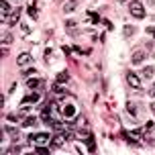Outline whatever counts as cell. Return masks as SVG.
I'll list each match as a JSON object with an SVG mask.
<instances>
[{"mask_svg": "<svg viewBox=\"0 0 155 155\" xmlns=\"http://www.w3.org/2000/svg\"><path fill=\"white\" fill-rule=\"evenodd\" d=\"M151 94H155V86H153V88H151Z\"/></svg>", "mask_w": 155, "mask_h": 155, "instance_id": "30", "label": "cell"}, {"mask_svg": "<svg viewBox=\"0 0 155 155\" xmlns=\"http://www.w3.org/2000/svg\"><path fill=\"white\" fill-rule=\"evenodd\" d=\"M127 108H129L131 116H137V106H133V102H129V104H127Z\"/></svg>", "mask_w": 155, "mask_h": 155, "instance_id": "19", "label": "cell"}, {"mask_svg": "<svg viewBox=\"0 0 155 155\" xmlns=\"http://www.w3.org/2000/svg\"><path fill=\"white\" fill-rule=\"evenodd\" d=\"M16 63H18V65H31L33 63V55L31 53H21L18 57H16Z\"/></svg>", "mask_w": 155, "mask_h": 155, "instance_id": "6", "label": "cell"}, {"mask_svg": "<svg viewBox=\"0 0 155 155\" xmlns=\"http://www.w3.org/2000/svg\"><path fill=\"white\" fill-rule=\"evenodd\" d=\"M65 141H68V135L65 133H57V135L51 137V147H63Z\"/></svg>", "mask_w": 155, "mask_h": 155, "instance_id": "4", "label": "cell"}, {"mask_svg": "<svg viewBox=\"0 0 155 155\" xmlns=\"http://www.w3.org/2000/svg\"><path fill=\"white\" fill-rule=\"evenodd\" d=\"M118 2H127V0H118Z\"/></svg>", "mask_w": 155, "mask_h": 155, "instance_id": "31", "label": "cell"}, {"mask_svg": "<svg viewBox=\"0 0 155 155\" xmlns=\"http://www.w3.org/2000/svg\"><path fill=\"white\" fill-rule=\"evenodd\" d=\"M29 15H31V18H37V10H35V6H29Z\"/></svg>", "mask_w": 155, "mask_h": 155, "instance_id": "23", "label": "cell"}, {"mask_svg": "<svg viewBox=\"0 0 155 155\" xmlns=\"http://www.w3.org/2000/svg\"><path fill=\"white\" fill-rule=\"evenodd\" d=\"M18 2H21V0H18Z\"/></svg>", "mask_w": 155, "mask_h": 155, "instance_id": "32", "label": "cell"}, {"mask_svg": "<svg viewBox=\"0 0 155 155\" xmlns=\"http://www.w3.org/2000/svg\"><path fill=\"white\" fill-rule=\"evenodd\" d=\"M147 139H149V141H155V124L151 127V129H149V135H147Z\"/></svg>", "mask_w": 155, "mask_h": 155, "instance_id": "22", "label": "cell"}, {"mask_svg": "<svg viewBox=\"0 0 155 155\" xmlns=\"http://www.w3.org/2000/svg\"><path fill=\"white\" fill-rule=\"evenodd\" d=\"M153 74H155L153 65H151V68H145V70H143V76H145V78H153Z\"/></svg>", "mask_w": 155, "mask_h": 155, "instance_id": "18", "label": "cell"}, {"mask_svg": "<svg viewBox=\"0 0 155 155\" xmlns=\"http://www.w3.org/2000/svg\"><path fill=\"white\" fill-rule=\"evenodd\" d=\"M51 92L53 94H57V96H65V90H63L59 84H55V86H51Z\"/></svg>", "mask_w": 155, "mask_h": 155, "instance_id": "13", "label": "cell"}, {"mask_svg": "<svg viewBox=\"0 0 155 155\" xmlns=\"http://www.w3.org/2000/svg\"><path fill=\"white\" fill-rule=\"evenodd\" d=\"M68 80H70V74H68V71H59V74L55 76V82H57V84H65Z\"/></svg>", "mask_w": 155, "mask_h": 155, "instance_id": "9", "label": "cell"}, {"mask_svg": "<svg viewBox=\"0 0 155 155\" xmlns=\"http://www.w3.org/2000/svg\"><path fill=\"white\" fill-rule=\"evenodd\" d=\"M27 86H29V88H39V86H41V80H39V78H31V80L27 82Z\"/></svg>", "mask_w": 155, "mask_h": 155, "instance_id": "15", "label": "cell"}, {"mask_svg": "<svg viewBox=\"0 0 155 155\" xmlns=\"http://www.w3.org/2000/svg\"><path fill=\"white\" fill-rule=\"evenodd\" d=\"M23 74H25V76H31V74H35V68H25Z\"/></svg>", "mask_w": 155, "mask_h": 155, "instance_id": "24", "label": "cell"}, {"mask_svg": "<svg viewBox=\"0 0 155 155\" xmlns=\"http://www.w3.org/2000/svg\"><path fill=\"white\" fill-rule=\"evenodd\" d=\"M61 112H63V118H65V120H76L78 118V110H76L74 104H65Z\"/></svg>", "mask_w": 155, "mask_h": 155, "instance_id": "3", "label": "cell"}, {"mask_svg": "<svg viewBox=\"0 0 155 155\" xmlns=\"http://www.w3.org/2000/svg\"><path fill=\"white\" fill-rule=\"evenodd\" d=\"M76 8V2H68V4H63V10L65 12H70V10H74Z\"/></svg>", "mask_w": 155, "mask_h": 155, "instance_id": "20", "label": "cell"}, {"mask_svg": "<svg viewBox=\"0 0 155 155\" xmlns=\"http://www.w3.org/2000/svg\"><path fill=\"white\" fill-rule=\"evenodd\" d=\"M147 33H149V35H151V37L155 39V27H149V29H147Z\"/></svg>", "mask_w": 155, "mask_h": 155, "instance_id": "27", "label": "cell"}, {"mask_svg": "<svg viewBox=\"0 0 155 155\" xmlns=\"http://www.w3.org/2000/svg\"><path fill=\"white\" fill-rule=\"evenodd\" d=\"M45 59H47V61L51 59V49H47V51H45Z\"/></svg>", "mask_w": 155, "mask_h": 155, "instance_id": "28", "label": "cell"}, {"mask_svg": "<svg viewBox=\"0 0 155 155\" xmlns=\"http://www.w3.org/2000/svg\"><path fill=\"white\" fill-rule=\"evenodd\" d=\"M6 153H21V147H10Z\"/></svg>", "mask_w": 155, "mask_h": 155, "instance_id": "25", "label": "cell"}, {"mask_svg": "<svg viewBox=\"0 0 155 155\" xmlns=\"http://www.w3.org/2000/svg\"><path fill=\"white\" fill-rule=\"evenodd\" d=\"M88 16H90V21H92V23H100V16L96 15V12H88Z\"/></svg>", "mask_w": 155, "mask_h": 155, "instance_id": "21", "label": "cell"}, {"mask_svg": "<svg viewBox=\"0 0 155 155\" xmlns=\"http://www.w3.org/2000/svg\"><path fill=\"white\" fill-rule=\"evenodd\" d=\"M51 127H53L55 133H65V131H68V127H65L63 123H55V120H53V123H51Z\"/></svg>", "mask_w": 155, "mask_h": 155, "instance_id": "12", "label": "cell"}, {"mask_svg": "<svg viewBox=\"0 0 155 155\" xmlns=\"http://www.w3.org/2000/svg\"><path fill=\"white\" fill-rule=\"evenodd\" d=\"M143 59H145V51H137V53H133V65H139Z\"/></svg>", "mask_w": 155, "mask_h": 155, "instance_id": "10", "label": "cell"}, {"mask_svg": "<svg viewBox=\"0 0 155 155\" xmlns=\"http://www.w3.org/2000/svg\"><path fill=\"white\" fill-rule=\"evenodd\" d=\"M133 33H135V29H133L131 25H127V27H124V29H123V35H124V37H131Z\"/></svg>", "mask_w": 155, "mask_h": 155, "instance_id": "17", "label": "cell"}, {"mask_svg": "<svg viewBox=\"0 0 155 155\" xmlns=\"http://www.w3.org/2000/svg\"><path fill=\"white\" fill-rule=\"evenodd\" d=\"M8 12H10L8 2H6V0H0V15H2V23H4V18H6V16H10Z\"/></svg>", "mask_w": 155, "mask_h": 155, "instance_id": "7", "label": "cell"}, {"mask_svg": "<svg viewBox=\"0 0 155 155\" xmlns=\"http://www.w3.org/2000/svg\"><path fill=\"white\" fill-rule=\"evenodd\" d=\"M49 151H51V149H47L45 147V145H37V147H35V155H47V153H49Z\"/></svg>", "mask_w": 155, "mask_h": 155, "instance_id": "14", "label": "cell"}, {"mask_svg": "<svg viewBox=\"0 0 155 155\" xmlns=\"http://www.w3.org/2000/svg\"><path fill=\"white\" fill-rule=\"evenodd\" d=\"M151 110H153V112H155V104H151Z\"/></svg>", "mask_w": 155, "mask_h": 155, "instance_id": "29", "label": "cell"}, {"mask_svg": "<svg viewBox=\"0 0 155 155\" xmlns=\"http://www.w3.org/2000/svg\"><path fill=\"white\" fill-rule=\"evenodd\" d=\"M29 141L33 145H47V143H51V135L49 133H33Z\"/></svg>", "mask_w": 155, "mask_h": 155, "instance_id": "1", "label": "cell"}, {"mask_svg": "<svg viewBox=\"0 0 155 155\" xmlns=\"http://www.w3.org/2000/svg\"><path fill=\"white\" fill-rule=\"evenodd\" d=\"M37 123V116H29V118H25L23 120V127H31V124Z\"/></svg>", "mask_w": 155, "mask_h": 155, "instance_id": "16", "label": "cell"}, {"mask_svg": "<svg viewBox=\"0 0 155 155\" xmlns=\"http://www.w3.org/2000/svg\"><path fill=\"white\" fill-rule=\"evenodd\" d=\"M129 10H131V15L135 16V18H145V8H143V4H141L139 0H133Z\"/></svg>", "mask_w": 155, "mask_h": 155, "instance_id": "2", "label": "cell"}, {"mask_svg": "<svg viewBox=\"0 0 155 155\" xmlns=\"http://www.w3.org/2000/svg\"><path fill=\"white\" fill-rule=\"evenodd\" d=\"M127 82H129V86H131V88H135V90H141V88H143V86H141L139 76H137V74H133V71H129V74H127Z\"/></svg>", "mask_w": 155, "mask_h": 155, "instance_id": "5", "label": "cell"}, {"mask_svg": "<svg viewBox=\"0 0 155 155\" xmlns=\"http://www.w3.org/2000/svg\"><path fill=\"white\" fill-rule=\"evenodd\" d=\"M10 41H12V35H10V33H8L6 37H4V41H2V45H4V43H10Z\"/></svg>", "mask_w": 155, "mask_h": 155, "instance_id": "26", "label": "cell"}, {"mask_svg": "<svg viewBox=\"0 0 155 155\" xmlns=\"http://www.w3.org/2000/svg\"><path fill=\"white\" fill-rule=\"evenodd\" d=\"M18 16H21V10H15V12H12V15L6 18L8 25H10V27H12V25H16V23H18Z\"/></svg>", "mask_w": 155, "mask_h": 155, "instance_id": "11", "label": "cell"}, {"mask_svg": "<svg viewBox=\"0 0 155 155\" xmlns=\"http://www.w3.org/2000/svg\"><path fill=\"white\" fill-rule=\"evenodd\" d=\"M39 100H41L39 94H29V96H25V98H23V104H37Z\"/></svg>", "mask_w": 155, "mask_h": 155, "instance_id": "8", "label": "cell"}]
</instances>
